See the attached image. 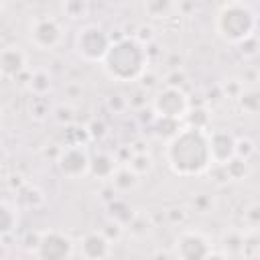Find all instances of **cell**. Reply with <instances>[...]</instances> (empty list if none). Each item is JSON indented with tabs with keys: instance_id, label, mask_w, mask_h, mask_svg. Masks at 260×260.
<instances>
[{
	"instance_id": "6da1fadb",
	"label": "cell",
	"mask_w": 260,
	"mask_h": 260,
	"mask_svg": "<svg viewBox=\"0 0 260 260\" xmlns=\"http://www.w3.org/2000/svg\"><path fill=\"white\" fill-rule=\"evenodd\" d=\"M165 162L177 177H199L211 167L207 132L181 128L165 144Z\"/></svg>"
},
{
	"instance_id": "7a4b0ae2",
	"label": "cell",
	"mask_w": 260,
	"mask_h": 260,
	"mask_svg": "<svg viewBox=\"0 0 260 260\" xmlns=\"http://www.w3.org/2000/svg\"><path fill=\"white\" fill-rule=\"evenodd\" d=\"M104 73L118 83H132L142 77V73L148 69V57L146 49L134 39L124 37L110 45L104 61H102Z\"/></svg>"
},
{
	"instance_id": "3957f363",
	"label": "cell",
	"mask_w": 260,
	"mask_h": 260,
	"mask_svg": "<svg viewBox=\"0 0 260 260\" xmlns=\"http://www.w3.org/2000/svg\"><path fill=\"white\" fill-rule=\"evenodd\" d=\"M258 10L250 2L232 0L219 6L215 14V32L228 45H240L242 41L256 35Z\"/></svg>"
},
{
	"instance_id": "277c9868",
	"label": "cell",
	"mask_w": 260,
	"mask_h": 260,
	"mask_svg": "<svg viewBox=\"0 0 260 260\" xmlns=\"http://www.w3.org/2000/svg\"><path fill=\"white\" fill-rule=\"evenodd\" d=\"M110 32L100 24H83L75 32V53L85 63H102L110 49Z\"/></svg>"
},
{
	"instance_id": "5b68a950",
	"label": "cell",
	"mask_w": 260,
	"mask_h": 260,
	"mask_svg": "<svg viewBox=\"0 0 260 260\" xmlns=\"http://www.w3.org/2000/svg\"><path fill=\"white\" fill-rule=\"evenodd\" d=\"M191 108V100L185 93L183 87H171V85H162L156 89L150 110L154 112L156 118H169V120H177L181 122L183 116L187 114V110Z\"/></svg>"
},
{
	"instance_id": "8992f818",
	"label": "cell",
	"mask_w": 260,
	"mask_h": 260,
	"mask_svg": "<svg viewBox=\"0 0 260 260\" xmlns=\"http://www.w3.org/2000/svg\"><path fill=\"white\" fill-rule=\"evenodd\" d=\"M32 256L35 260H73L75 242L61 230H41V240Z\"/></svg>"
},
{
	"instance_id": "52a82bcc",
	"label": "cell",
	"mask_w": 260,
	"mask_h": 260,
	"mask_svg": "<svg viewBox=\"0 0 260 260\" xmlns=\"http://www.w3.org/2000/svg\"><path fill=\"white\" fill-rule=\"evenodd\" d=\"M65 37V28L55 16H35L28 24V41L39 51H53L61 45Z\"/></svg>"
},
{
	"instance_id": "ba28073f",
	"label": "cell",
	"mask_w": 260,
	"mask_h": 260,
	"mask_svg": "<svg viewBox=\"0 0 260 260\" xmlns=\"http://www.w3.org/2000/svg\"><path fill=\"white\" fill-rule=\"evenodd\" d=\"M213 250V242L199 230H185L177 236L173 254L175 260H205Z\"/></svg>"
},
{
	"instance_id": "9c48e42d",
	"label": "cell",
	"mask_w": 260,
	"mask_h": 260,
	"mask_svg": "<svg viewBox=\"0 0 260 260\" xmlns=\"http://www.w3.org/2000/svg\"><path fill=\"white\" fill-rule=\"evenodd\" d=\"M59 173L67 179H81L89 173V152L83 144H67L57 156Z\"/></svg>"
},
{
	"instance_id": "30bf717a",
	"label": "cell",
	"mask_w": 260,
	"mask_h": 260,
	"mask_svg": "<svg viewBox=\"0 0 260 260\" xmlns=\"http://www.w3.org/2000/svg\"><path fill=\"white\" fill-rule=\"evenodd\" d=\"M28 71V55L20 45H6L0 49V77L16 79Z\"/></svg>"
},
{
	"instance_id": "8fae6325",
	"label": "cell",
	"mask_w": 260,
	"mask_h": 260,
	"mask_svg": "<svg viewBox=\"0 0 260 260\" xmlns=\"http://www.w3.org/2000/svg\"><path fill=\"white\" fill-rule=\"evenodd\" d=\"M112 246L114 244L100 230H93V232H87L79 240L75 250L79 252L81 260H108L112 254Z\"/></svg>"
},
{
	"instance_id": "7c38bea8",
	"label": "cell",
	"mask_w": 260,
	"mask_h": 260,
	"mask_svg": "<svg viewBox=\"0 0 260 260\" xmlns=\"http://www.w3.org/2000/svg\"><path fill=\"white\" fill-rule=\"evenodd\" d=\"M207 144H209L211 165H225V162H230L234 158L236 136L230 130H213V132H207Z\"/></svg>"
},
{
	"instance_id": "4fadbf2b",
	"label": "cell",
	"mask_w": 260,
	"mask_h": 260,
	"mask_svg": "<svg viewBox=\"0 0 260 260\" xmlns=\"http://www.w3.org/2000/svg\"><path fill=\"white\" fill-rule=\"evenodd\" d=\"M118 165L120 162L112 152L100 150V152L89 156V173L87 175H91V177H95L100 181H110V177L118 169Z\"/></svg>"
},
{
	"instance_id": "5bb4252c",
	"label": "cell",
	"mask_w": 260,
	"mask_h": 260,
	"mask_svg": "<svg viewBox=\"0 0 260 260\" xmlns=\"http://www.w3.org/2000/svg\"><path fill=\"white\" fill-rule=\"evenodd\" d=\"M108 183L112 185V189L116 193H128V191H134L140 185V177L130 167L118 165V169L112 173V177H110Z\"/></svg>"
},
{
	"instance_id": "9a60e30c",
	"label": "cell",
	"mask_w": 260,
	"mask_h": 260,
	"mask_svg": "<svg viewBox=\"0 0 260 260\" xmlns=\"http://www.w3.org/2000/svg\"><path fill=\"white\" fill-rule=\"evenodd\" d=\"M45 201H47L45 191L41 187L32 185V183H26L20 191H16V209H28V211H32V209L43 207Z\"/></svg>"
},
{
	"instance_id": "2e32d148",
	"label": "cell",
	"mask_w": 260,
	"mask_h": 260,
	"mask_svg": "<svg viewBox=\"0 0 260 260\" xmlns=\"http://www.w3.org/2000/svg\"><path fill=\"white\" fill-rule=\"evenodd\" d=\"M26 87L30 89V93H32L35 98H45V95L51 91V87H53V77H51V73H49L47 69H43V67L32 69Z\"/></svg>"
},
{
	"instance_id": "e0dca14e",
	"label": "cell",
	"mask_w": 260,
	"mask_h": 260,
	"mask_svg": "<svg viewBox=\"0 0 260 260\" xmlns=\"http://www.w3.org/2000/svg\"><path fill=\"white\" fill-rule=\"evenodd\" d=\"M209 122H211V116H209V110L207 108H203V106H191L189 110H187V114L183 116V120H181V126H185V128H193V130H205V132H209L207 128H209Z\"/></svg>"
},
{
	"instance_id": "ac0fdd59",
	"label": "cell",
	"mask_w": 260,
	"mask_h": 260,
	"mask_svg": "<svg viewBox=\"0 0 260 260\" xmlns=\"http://www.w3.org/2000/svg\"><path fill=\"white\" fill-rule=\"evenodd\" d=\"M18 225V209L6 201H0V238L10 236Z\"/></svg>"
},
{
	"instance_id": "d6986e66",
	"label": "cell",
	"mask_w": 260,
	"mask_h": 260,
	"mask_svg": "<svg viewBox=\"0 0 260 260\" xmlns=\"http://www.w3.org/2000/svg\"><path fill=\"white\" fill-rule=\"evenodd\" d=\"M108 205V215H110V219H114V221H118V223H122L124 228H126V223L134 217V209L124 201V199H114V201H110V203H106Z\"/></svg>"
},
{
	"instance_id": "ffe728a7",
	"label": "cell",
	"mask_w": 260,
	"mask_h": 260,
	"mask_svg": "<svg viewBox=\"0 0 260 260\" xmlns=\"http://www.w3.org/2000/svg\"><path fill=\"white\" fill-rule=\"evenodd\" d=\"M177 10V4L175 2H169V0H150V2H144V12L154 18V20H165V18H171V14Z\"/></svg>"
},
{
	"instance_id": "44dd1931",
	"label": "cell",
	"mask_w": 260,
	"mask_h": 260,
	"mask_svg": "<svg viewBox=\"0 0 260 260\" xmlns=\"http://www.w3.org/2000/svg\"><path fill=\"white\" fill-rule=\"evenodd\" d=\"M236 102H238V106H240V110L244 114L254 116L260 110V93H258L256 87H244L242 93L236 98Z\"/></svg>"
},
{
	"instance_id": "7402d4cb",
	"label": "cell",
	"mask_w": 260,
	"mask_h": 260,
	"mask_svg": "<svg viewBox=\"0 0 260 260\" xmlns=\"http://www.w3.org/2000/svg\"><path fill=\"white\" fill-rule=\"evenodd\" d=\"M244 250V232L242 230H228L221 236V252L223 254H242Z\"/></svg>"
},
{
	"instance_id": "603a6c76",
	"label": "cell",
	"mask_w": 260,
	"mask_h": 260,
	"mask_svg": "<svg viewBox=\"0 0 260 260\" xmlns=\"http://www.w3.org/2000/svg\"><path fill=\"white\" fill-rule=\"evenodd\" d=\"M126 167H130L138 177H142L154 169V158L150 156V152H136V154H130Z\"/></svg>"
},
{
	"instance_id": "cb8c5ba5",
	"label": "cell",
	"mask_w": 260,
	"mask_h": 260,
	"mask_svg": "<svg viewBox=\"0 0 260 260\" xmlns=\"http://www.w3.org/2000/svg\"><path fill=\"white\" fill-rule=\"evenodd\" d=\"M63 14L69 18V20H79V18H85L87 12H89V4L83 2V0H67L63 2Z\"/></svg>"
},
{
	"instance_id": "d4e9b609",
	"label": "cell",
	"mask_w": 260,
	"mask_h": 260,
	"mask_svg": "<svg viewBox=\"0 0 260 260\" xmlns=\"http://www.w3.org/2000/svg\"><path fill=\"white\" fill-rule=\"evenodd\" d=\"M150 228H152V223L148 221L146 215H142V213H134V217L126 223L124 230H128L132 236H146V234L150 232Z\"/></svg>"
},
{
	"instance_id": "484cf974",
	"label": "cell",
	"mask_w": 260,
	"mask_h": 260,
	"mask_svg": "<svg viewBox=\"0 0 260 260\" xmlns=\"http://www.w3.org/2000/svg\"><path fill=\"white\" fill-rule=\"evenodd\" d=\"M51 116H53V120L57 122V124H61V126H71V122L75 120V112H73V108L69 106V104H59V106H55L53 110H51Z\"/></svg>"
},
{
	"instance_id": "4316f807",
	"label": "cell",
	"mask_w": 260,
	"mask_h": 260,
	"mask_svg": "<svg viewBox=\"0 0 260 260\" xmlns=\"http://www.w3.org/2000/svg\"><path fill=\"white\" fill-rule=\"evenodd\" d=\"M254 154H256V144H254V140H250V138H236V150H234V156H236V158L248 162Z\"/></svg>"
},
{
	"instance_id": "83f0119b",
	"label": "cell",
	"mask_w": 260,
	"mask_h": 260,
	"mask_svg": "<svg viewBox=\"0 0 260 260\" xmlns=\"http://www.w3.org/2000/svg\"><path fill=\"white\" fill-rule=\"evenodd\" d=\"M223 169H225L230 181H232V179L238 181V179H244V177L248 175V162H244V160H240V158H236V156H234L230 162H225Z\"/></svg>"
},
{
	"instance_id": "f1b7e54d",
	"label": "cell",
	"mask_w": 260,
	"mask_h": 260,
	"mask_svg": "<svg viewBox=\"0 0 260 260\" xmlns=\"http://www.w3.org/2000/svg\"><path fill=\"white\" fill-rule=\"evenodd\" d=\"M100 232H102V234H104L112 244H116V242L124 236V232H126V230H124V225H122V223H118V221H114V219H108V221L100 228Z\"/></svg>"
},
{
	"instance_id": "f546056e",
	"label": "cell",
	"mask_w": 260,
	"mask_h": 260,
	"mask_svg": "<svg viewBox=\"0 0 260 260\" xmlns=\"http://www.w3.org/2000/svg\"><path fill=\"white\" fill-rule=\"evenodd\" d=\"M85 132H87V138H89V140H102V138L108 134V126L104 124V120L93 118V120L85 126Z\"/></svg>"
},
{
	"instance_id": "4dcf8cb0",
	"label": "cell",
	"mask_w": 260,
	"mask_h": 260,
	"mask_svg": "<svg viewBox=\"0 0 260 260\" xmlns=\"http://www.w3.org/2000/svg\"><path fill=\"white\" fill-rule=\"evenodd\" d=\"M30 114H32L37 120H43V118L51 116V106H49L47 98H32V104H30Z\"/></svg>"
},
{
	"instance_id": "1f68e13d",
	"label": "cell",
	"mask_w": 260,
	"mask_h": 260,
	"mask_svg": "<svg viewBox=\"0 0 260 260\" xmlns=\"http://www.w3.org/2000/svg\"><path fill=\"white\" fill-rule=\"evenodd\" d=\"M238 47H240V55H242L244 59H254V57L258 55V37L254 35V37L242 41Z\"/></svg>"
},
{
	"instance_id": "d6a6232c",
	"label": "cell",
	"mask_w": 260,
	"mask_h": 260,
	"mask_svg": "<svg viewBox=\"0 0 260 260\" xmlns=\"http://www.w3.org/2000/svg\"><path fill=\"white\" fill-rule=\"evenodd\" d=\"M132 37H134L142 47H146V45L154 43V28H152L150 24H140Z\"/></svg>"
},
{
	"instance_id": "836d02e7",
	"label": "cell",
	"mask_w": 260,
	"mask_h": 260,
	"mask_svg": "<svg viewBox=\"0 0 260 260\" xmlns=\"http://www.w3.org/2000/svg\"><path fill=\"white\" fill-rule=\"evenodd\" d=\"M106 106H108V110H112L114 114H122V112H126V108H128L130 104H128V100H126L122 93H114V95H110V98L106 100Z\"/></svg>"
},
{
	"instance_id": "e575fe53",
	"label": "cell",
	"mask_w": 260,
	"mask_h": 260,
	"mask_svg": "<svg viewBox=\"0 0 260 260\" xmlns=\"http://www.w3.org/2000/svg\"><path fill=\"white\" fill-rule=\"evenodd\" d=\"M244 221H246L248 230H258V223H260V205L258 203H252L244 211Z\"/></svg>"
},
{
	"instance_id": "d590c367",
	"label": "cell",
	"mask_w": 260,
	"mask_h": 260,
	"mask_svg": "<svg viewBox=\"0 0 260 260\" xmlns=\"http://www.w3.org/2000/svg\"><path fill=\"white\" fill-rule=\"evenodd\" d=\"M39 240H41V230H28L24 236H22V240H20V246L26 250V252H35V248H37V244H39Z\"/></svg>"
},
{
	"instance_id": "8d00e7d4",
	"label": "cell",
	"mask_w": 260,
	"mask_h": 260,
	"mask_svg": "<svg viewBox=\"0 0 260 260\" xmlns=\"http://www.w3.org/2000/svg\"><path fill=\"white\" fill-rule=\"evenodd\" d=\"M165 215H167L169 223H173V225H181V223L187 221V209L181 207V205H179V207H171V209H167Z\"/></svg>"
},
{
	"instance_id": "74e56055",
	"label": "cell",
	"mask_w": 260,
	"mask_h": 260,
	"mask_svg": "<svg viewBox=\"0 0 260 260\" xmlns=\"http://www.w3.org/2000/svg\"><path fill=\"white\" fill-rule=\"evenodd\" d=\"M221 89H223V95H228V98L236 100V98L242 93V89H244V83H242L240 79H228V81L221 85Z\"/></svg>"
},
{
	"instance_id": "f35d334b",
	"label": "cell",
	"mask_w": 260,
	"mask_h": 260,
	"mask_svg": "<svg viewBox=\"0 0 260 260\" xmlns=\"http://www.w3.org/2000/svg\"><path fill=\"white\" fill-rule=\"evenodd\" d=\"M185 79H187L185 71H183V69H179V67H175L171 73H167V77H165V85H171V87H181V85L185 83Z\"/></svg>"
},
{
	"instance_id": "ab89813d",
	"label": "cell",
	"mask_w": 260,
	"mask_h": 260,
	"mask_svg": "<svg viewBox=\"0 0 260 260\" xmlns=\"http://www.w3.org/2000/svg\"><path fill=\"white\" fill-rule=\"evenodd\" d=\"M140 81H142V87H144V89H152V87L158 83V77H156V75H154L150 69H146V71L142 73Z\"/></svg>"
},
{
	"instance_id": "60d3db41",
	"label": "cell",
	"mask_w": 260,
	"mask_h": 260,
	"mask_svg": "<svg viewBox=\"0 0 260 260\" xmlns=\"http://www.w3.org/2000/svg\"><path fill=\"white\" fill-rule=\"evenodd\" d=\"M193 205H195V209H197V211L205 213V211H209V207H211V199H209V197H205V195H197V197L193 199Z\"/></svg>"
},
{
	"instance_id": "b9f144b4",
	"label": "cell",
	"mask_w": 260,
	"mask_h": 260,
	"mask_svg": "<svg viewBox=\"0 0 260 260\" xmlns=\"http://www.w3.org/2000/svg\"><path fill=\"white\" fill-rule=\"evenodd\" d=\"M26 183H28V181H24L22 175H10V177H8V187H10V191H14V193L20 191Z\"/></svg>"
},
{
	"instance_id": "7bdbcfd3",
	"label": "cell",
	"mask_w": 260,
	"mask_h": 260,
	"mask_svg": "<svg viewBox=\"0 0 260 260\" xmlns=\"http://www.w3.org/2000/svg\"><path fill=\"white\" fill-rule=\"evenodd\" d=\"M49 146L51 148H43V156H47V158L51 156L53 160H57V156H59V152H61L63 146H57V144H49Z\"/></svg>"
},
{
	"instance_id": "ee69618b",
	"label": "cell",
	"mask_w": 260,
	"mask_h": 260,
	"mask_svg": "<svg viewBox=\"0 0 260 260\" xmlns=\"http://www.w3.org/2000/svg\"><path fill=\"white\" fill-rule=\"evenodd\" d=\"M205 260H230V256H228V254H223L221 250H215V248H213Z\"/></svg>"
},
{
	"instance_id": "f6af8a7d",
	"label": "cell",
	"mask_w": 260,
	"mask_h": 260,
	"mask_svg": "<svg viewBox=\"0 0 260 260\" xmlns=\"http://www.w3.org/2000/svg\"><path fill=\"white\" fill-rule=\"evenodd\" d=\"M152 260H171V254H167V252L158 250V252H154V254H152Z\"/></svg>"
},
{
	"instance_id": "bcb514c9",
	"label": "cell",
	"mask_w": 260,
	"mask_h": 260,
	"mask_svg": "<svg viewBox=\"0 0 260 260\" xmlns=\"http://www.w3.org/2000/svg\"><path fill=\"white\" fill-rule=\"evenodd\" d=\"M75 91H81V85H67V87H65V93H67L69 98H73Z\"/></svg>"
},
{
	"instance_id": "7dc6e473",
	"label": "cell",
	"mask_w": 260,
	"mask_h": 260,
	"mask_svg": "<svg viewBox=\"0 0 260 260\" xmlns=\"http://www.w3.org/2000/svg\"><path fill=\"white\" fill-rule=\"evenodd\" d=\"M0 260H8V248L2 242H0Z\"/></svg>"
},
{
	"instance_id": "c3c4849f",
	"label": "cell",
	"mask_w": 260,
	"mask_h": 260,
	"mask_svg": "<svg viewBox=\"0 0 260 260\" xmlns=\"http://www.w3.org/2000/svg\"><path fill=\"white\" fill-rule=\"evenodd\" d=\"M4 160H6V150L0 148V165H4Z\"/></svg>"
},
{
	"instance_id": "681fc988",
	"label": "cell",
	"mask_w": 260,
	"mask_h": 260,
	"mask_svg": "<svg viewBox=\"0 0 260 260\" xmlns=\"http://www.w3.org/2000/svg\"><path fill=\"white\" fill-rule=\"evenodd\" d=\"M2 118H4V108L0 106V122H2Z\"/></svg>"
},
{
	"instance_id": "f907efd6",
	"label": "cell",
	"mask_w": 260,
	"mask_h": 260,
	"mask_svg": "<svg viewBox=\"0 0 260 260\" xmlns=\"http://www.w3.org/2000/svg\"><path fill=\"white\" fill-rule=\"evenodd\" d=\"M2 8H4V4H2V2H0V10H2Z\"/></svg>"
}]
</instances>
